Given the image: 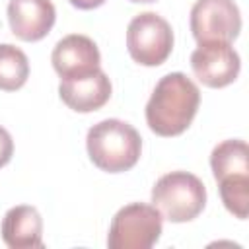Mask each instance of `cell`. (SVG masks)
Instances as JSON below:
<instances>
[{"label":"cell","mask_w":249,"mask_h":249,"mask_svg":"<svg viewBox=\"0 0 249 249\" xmlns=\"http://www.w3.org/2000/svg\"><path fill=\"white\" fill-rule=\"evenodd\" d=\"M198 105L196 84L183 72H171L156 84L146 103V123L158 136H179L191 126Z\"/></svg>","instance_id":"1"},{"label":"cell","mask_w":249,"mask_h":249,"mask_svg":"<svg viewBox=\"0 0 249 249\" xmlns=\"http://www.w3.org/2000/svg\"><path fill=\"white\" fill-rule=\"evenodd\" d=\"M86 148L95 167L107 173H123L138 163L142 138L132 124L121 119H105L88 130Z\"/></svg>","instance_id":"2"},{"label":"cell","mask_w":249,"mask_h":249,"mask_svg":"<svg viewBox=\"0 0 249 249\" xmlns=\"http://www.w3.org/2000/svg\"><path fill=\"white\" fill-rule=\"evenodd\" d=\"M152 204L173 224L191 222L206 206V187L189 171H171L152 187Z\"/></svg>","instance_id":"3"},{"label":"cell","mask_w":249,"mask_h":249,"mask_svg":"<svg viewBox=\"0 0 249 249\" xmlns=\"http://www.w3.org/2000/svg\"><path fill=\"white\" fill-rule=\"evenodd\" d=\"M161 214L154 204L130 202L113 216L109 249H150L161 235Z\"/></svg>","instance_id":"4"},{"label":"cell","mask_w":249,"mask_h":249,"mask_svg":"<svg viewBox=\"0 0 249 249\" xmlns=\"http://www.w3.org/2000/svg\"><path fill=\"white\" fill-rule=\"evenodd\" d=\"M126 49L134 62L142 66H160L173 51V29L169 21L156 12L134 16L126 27Z\"/></svg>","instance_id":"5"},{"label":"cell","mask_w":249,"mask_h":249,"mask_svg":"<svg viewBox=\"0 0 249 249\" xmlns=\"http://www.w3.org/2000/svg\"><path fill=\"white\" fill-rule=\"evenodd\" d=\"M191 33L196 43H231L241 31V14L233 0H196L191 8Z\"/></svg>","instance_id":"6"},{"label":"cell","mask_w":249,"mask_h":249,"mask_svg":"<svg viewBox=\"0 0 249 249\" xmlns=\"http://www.w3.org/2000/svg\"><path fill=\"white\" fill-rule=\"evenodd\" d=\"M193 74L206 88H226L235 82L241 60L231 43H200L191 54Z\"/></svg>","instance_id":"7"},{"label":"cell","mask_w":249,"mask_h":249,"mask_svg":"<svg viewBox=\"0 0 249 249\" xmlns=\"http://www.w3.org/2000/svg\"><path fill=\"white\" fill-rule=\"evenodd\" d=\"M51 62L60 80H66L99 70L101 54L93 39L82 33H70L54 45Z\"/></svg>","instance_id":"8"},{"label":"cell","mask_w":249,"mask_h":249,"mask_svg":"<svg viewBox=\"0 0 249 249\" xmlns=\"http://www.w3.org/2000/svg\"><path fill=\"white\" fill-rule=\"evenodd\" d=\"M56 19L51 0H10L8 23L12 33L21 41H41L49 35Z\"/></svg>","instance_id":"9"},{"label":"cell","mask_w":249,"mask_h":249,"mask_svg":"<svg viewBox=\"0 0 249 249\" xmlns=\"http://www.w3.org/2000/svg\"><path fill=\"white\" fill-rule=\"evenodd\" d=\"M111 91V80L101 68L86 76L60 80L58 84V95L62 103L76 113H91L101 109L109 101Z\"/></svg>","instance_id":"10"},{"label":"cell","mask_w":249,"mask_h":249,"mask_svg":"<svg viewBox=\"0 0 249 249\" xmlns=\"http://www.w3.org/2000/svg\"><path fill=\"white\" fill-rule=\"evenodd\" d=\"M2 239L12 249H33L43 245V218L35 206L10 208L2 220Z\"/></svg>","instance_id":"11"},{"label":"cell","mask_w":249,"mask_h":249,"mask_svg":"<svg viewBox=\"0 0 249 249\" xmlns=\"http://www.w3.org/2000/svg\"><path fill=\"white\" fill-rule=\"evenodd\" d=\"M210 167L216 181L231 175H249V148L245 140L231 138L214 146Z\"/></svg>","instance_id":"12"},{"label":"cell","mask_w":249,"mask_h":249,"mask_svg":"<svg viewBox=\"0 0 249 249\" xmlns=\"http://www.w3.org/2000/svg\"><path fill=\"white\" fill-rule=\"evenodd\" d=\"M29 78V60L25 53L10 43L0 45V89L16 91Z\"/></svg>","instance_id":"13"},{"label":"cell","mask_w":249,"mask_h":249,"mask_svg":"<svg viewBox=\"0 0 249 249\" xmlns=\"http://www.w3.org/2000/svg\"><path fill=\"white\" fill-rule=\"evenodd\" d=\"M220 198L228 212L245 220L249 212V175H231L218 181Z\"/></svg>","instance_id":"14"},{"label":"cell","mask_w":249,"mask_h":249,"mask_svg":"<svg viewBox=\"0 0 249 249\" xmlns=\"http://www.w3.org/2000/svg\"><path fill=\"white\" fill-rule=\"evenodd\" d=\"M12 156H14V140L10 132L4 126H0V167L10 163Z\"/></svg>","instance_id":"15"},{"label":"cell","mask_w":249,"mask_h":249,"mask_svg":"<svg viewBox=\"0 0 249 249\" xmlns=\"http://www.w3.org/2000/svg\"><path fill=\"white\" fill-rule=\"evenodd\" d=\"M68 2L78 10H93V8H99L101 4H105V0H68Z\"/></svg>","instance_id":"16"},{"label":"cell","mask_w":249,"mask_h":249,"mask_svg":"<svg viewBox=\"0 0 249 249\" xmlns=\"http://www.w3.org/2000/svg\"><path fill=\"white\" fill-rule=\"evenodd\" d=\"M130 2H142V4H148V2H156V0H130Z\"/></svg>","instance_id":"17"}]
</instances>
